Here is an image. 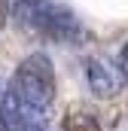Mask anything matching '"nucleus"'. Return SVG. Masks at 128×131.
Wrapping results in <instances>:
<instances>
[{
	"label": "nucleus",
	"instance_id": "2",
	"mask_svg": "<svg viewBox=\"0 0 128 131\" xmlns=\"http://www.w3.org/2000/svg\"><path fill=\"white\" fill-rule=\"evenodd\" d=\"M28 18H31V25L40 34H46V37H52V40H76L79 31H82L79 21H76V15H73L70 9L52 6L49 0H46L40 9H34Z\"/></svg>",
	"mask_w": 128,
	"mask_h": 131
},
{
	"label": "nucleus",
	"instance_id": "3",
	"mask_svg": "<svg viewBox=\"0 0 128 131\" xmlns=\"http://www.w3.org/2000/svg\"><path fill=\"white\" fill-rule=\"evenodd\" d=\"M86 76H89V89L95 92L98 98H113L122 89V73H116L104 58H89Z\"/></svg>",
	"mask_w": 128,
	"mask_h": 131
},
{
	"label": "nucleus",
	"instance_id": "4",
	"mask_svg": "<svg viewBox=\"0 0 128 131\" xmlns=\"http://www.w3.org/2000/svg\"><path fill=\"white\" fill-rule=\"evenodd\" d=\"M58 131H107L104 128V119L95 107L89 104H70L61 116V125Z\"/></svg>",
	"mask_w": 128,
	"mask_h": 131
},
{
	"label": "nucleus",
	"instance_id": "5",
	"mask_svg": "<svg viewBox=\"0 0 128 131\" xmlns=\"http://www.w3.org/2000/svg\"><path fill=\"white\" fill-rule=\"evenodd\" d=\"M119 73H122V79H128V43L119 52Z\"/></svg>",
	"mask_w": 128,
	"mask_h": 131
},
{
	"label": "nucleus",
	"instance_id": "1",
	"mask_svg": "<svg viewBox=\"0 0 128 131\" xmlns=\"http://www.w3.org/2000/svg\"><path fill=\"white\" fill-rule=\"evenodd\" d=\"M55 89H58V82H55V70H52L49 55L34 52L15 67V73L6 85L3 110L15 122L37 128L43 122V116L49 113V107L55 104Z\"/></svg>",
	"mask_w": 128,
	"mask_h": 131
}]
</instances>
